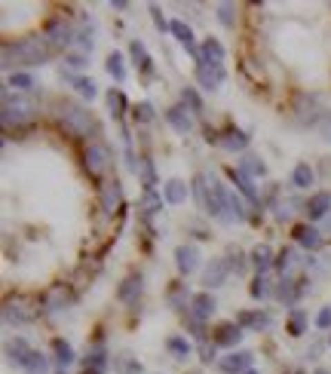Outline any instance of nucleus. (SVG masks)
I'll return each mask as SVG.
<instances>
[{
  "label": "nucleus",
  "instance_id": "1",
  "mask_svg": "<svg viewBox=\"0 0 331 374\" xmlns=\"http://www.w3.org/2000/svg\"><path fill=\"white\" fill-rule=\"evenodd\" d=\"M49 53L53 49H49L44 37H25V40H16V44H3V68L16 74V68L44 65Z\"/></svg>",
  "mask_w": 331,
  "mask_h": 374
},
{
  "label": "nucleus",
  "instance_id": "2",
  "mask_svg": "<svg viewBox=\"0 0 331 374\" xmlns=\"http://www.w3.org/2000/svg\"><path fill=\"white\" fill-rule=\"evenodd\" d=\"M59 123L65 126V132H71L74 138H89V132L95 129L89 111L80 108L77 102H62L59 104Z\"/></svg>",
  "mask_w": 331,
  "mask_h": 374
},
{
  "label": "nucleus",
  "instance_id": "3",
  "mask_svg": "<svg viewBox=\"0 0 331 374\" xmlns=\"http://www.w3.org/2000/svg\"><path fill=\"white\" fill-rule=\"evenodd\" d=\"M37 117V102L31 95H16L3 93V126L12 129V126H25Z\"/></svg>",
  "mask_w": 331,
  "mask_h": 374
},
{
  "label": "nucleus",
  "instance_id": "4",
  "mask_svg": "<svg viewBox=\"0 0 331 374\" xmlns=\"http://www.w3.org/2000/svg\"><path fill=\"white\" fill-rule=\"evenodd\" d=\"M3 319L10 322V326H28V322H34V307H31V301H28L25 294H12V298H6V304H3Z\"/></svg>",
  "mask_w": 331,
  "mask_h": 374
},
{
  "label": "nucleus",
  "instance_id": "5",
  "mask_svg": "<svg viewBox=\"0 0 331 374\" xmlns=\"http://www.w3.org/2000/svg\"><path fill=\"white\" fill-rule=\"evenodd\" d=\"M111 163H114V157H111V151L102 144V141H93V144L86 147V153H83V166H86L89 175H104L111 169Z\"/></svg>",
  "mask_w": 331,
  "mask_h": 374
},
{
  "label": "nucleus",
  "instance_id": "6",
  "mask_svg": "<svg viewBox=\"0 0 331 374\" xmlns=\"http://www.w3.org/2000/svg\"><path fill=\"white\" fill-rule=\"evenodd\" d=\"M294 117H298V123H304V126L322 123V104H319V95L301 93L298 98H294Z\"/></svg>",
  "mask_w": 331,
  "mask_h": 374
},
{
  "label": "nucleus",
  "instance_id": "7",
  "mask_svg": "<svg viewBox=\"0 0 331 374\" xmlns=\"http://www.w3.org/2000/svg\"><path fill=\"white\" fill-rule=\"evenodd\" d=\"M44 40L49 44V49H65V46H71V40H74V25L68 22V19H53V22L46 25Z\"/></svg>",
  "mask_w": 331,
  "mask_h": 374
},
{
  "label": "nucleus",
  "instance_id": "8",
  "mask_svg": "<svg viewBox=\"0 0 331 374\" xmlns=\"http://www.w3.org/2000/svg\"><path fill=\"white\" fill-rule=\"evenodd\" d=\"M68 304H71V288L68 286H49L44 292V298H40L44 313H59V310H65Z\"/></svg>",
  "mask_w": 331,
  "mask_h": 374
},
{
  "label": "nucleus",
  "instance_id": "9",
  "mask_svg": "<svg viewBox=\"0 0 331 374\" xmlns=\"http://www.w3.org/2000/svg\"><path fill=\"white\" fill-rule=\"evenodd\" d=\"M166 120L178 135H190V132H193V111H190L187 104H175V108H169Z\"/></svg>",
  "mask_w": 331,
  "mask_h": 374
},
{
  "label": "nucleus",
  "instance_id": "10",
  "mask_svg": "<svg viewBox=\"0 0 331 374\" xmlns=\"http://www.w3.org/2000/svg\"><path fill=\"white\" fill-rule=\"evenodd\" d=\"M276 267H279V273H283L285 282H294L301 277V270H304V261H301V255L294 249H283L276 258Z\"/></svg>",
  "mask_w": 331,
  "mask_h": 374
},
{
  "label": "nucleus",
  "instance_id": "11",
  "mask_svg": "<svg viewBox=\"0 0 331 374\" xmlns=\"http://www.w3.org/2000/svg\"><path fill=\"white\" fill-rule=\"evenodd\" d=\"M98 200H102V212H104V215H117V212L123 209V187H120V181L104 185L102 194H98Z\"/></svg>",
  "mask_w": 331,
  "mask_h": 374
},
{
  "label": "nucleus",
  "instance_id": "12",
  "mask_svg": "<svg viewBox=\"0 0 331 374\" xmlns=\"http://www.w3.org/2000/svg\"><path fill=\"white\" fill-rule=\"evenodd\" d=\"M304 215L310 218V221H325V218L331 215V194H328V190H322V194H313V196H310Z\"/></svg>",
  "mask_w": 331,
  "mask_h": 374
},
{
  "label": "nucleus",
  "instance_id": "13",
  "mask_svg": "<svg viewBox=\"0 0 331 374\" xmlns=\"http://www.w3.org/2000/svg\"><path fill=\"white\" fill-rule=\"evenodd\" d=\"M175 264H178V270L185 273V277H190V273L200 267V249H196V245H178V249H175Z\"/></svg>",
  "mask_w": 331,
  "mask_h": 374
},
{
  "label": "nucleus",
  "instance_id": "14",
  "mask_svg": "<svg viewBox=\"0 0 331 374\" xmlns=\"http://www.w3.org/2000/svg\"><path fill=\"white\" fill-rule=\"evenodd\" d=\"M218 310V304H215V298H212V292H200V294H193V298H190V316H193V319H209V316H212Z\"/></svg>",
  "mask_w": 331,
  "mask_h": 374
},
{
  "label": "nucleus",
  "instance_id": "15",
  "mask_svg": "<svg viewBox=\"0 0 331 374\" xmlns=\"http://www.w3.org/2000/svg\"><path fill=\"white\" fill-rule=\"evenodd\" d=\"M243 341V326L239 322H224V326H218L215 331V347H236V344Z\"/></svg>",
  "mask_w": 331,
  "mask_h": 374
},
{
  "label": "nucleus",
  "instance_id": "16",
  "mask_svg": "<svg viewBox=\"0 0 331 374\" xmlns=\"http://www.w3.org/2000/svg\"><path fill=\"white\" fill-rule=\"evenodd\" d=\"M196 83H200L202 89H218L224 83V68L218 65H196Z\"/></svg>",
  "mask_w": 331,
  "mask_h": 374
},
{
  "label": "nucleus",
  "instance_id": "17",
  "mask_svg": "<svg viewBox=\"0 0 331 374\" xmlns=\"http://www.w3.org/2000/svg\"><path fill=\"white\" fill-rule=\"evenodd\" d=\"M227 273H230L227 261H212V264L206 267V273H202V286L206 288H221L224 282H227Z\"/></svg>",
  "mask_w": 331,
  "mask_h": 374
},
{
  "label": "nucleus",
  "instance_id": "18",
  "mask_svg": "<svg viewBox=\"0 0 331 374\" xmlns=\"http://www.w3.org/2000/svg\"><path fill=\"white\" fill-rule=\"evenodd\" d=\"M294 239H298V245H304V249L316 252L322 245V230L310 227V224H301V227H294Z\"/></svg>",
  "mask_w": 331,
  "mask_h": 374
},
{
  "label": "nucleus",
  "instance_id": "19",
  "mask_svg": "<svg viewBox=\"0 0 331 374\" xmlns=\"http://www.w3.org/2000/svg\"><path fill=\"white\" fill-rule=\"evenodd\" d=\"M227 175H230V181H234V185L239 187V194H243L245 200H249V203H261V200H258V190H255V185H252V178L243 172V169H230Z\"/></svg>",
  "mask_w": 331,
  "mask_h": 374
},
{
  "label": "nucleus",
  "instance_id": "20",
  "mask_svg": "<svg viewBox=\"0 0 331 374\" xmlns=\"http://www.w3.org/2000/svg\"><path fill=\"white\" fill-rule=\"evenodd\" d=\"M31 353H34V350L28 347L22 337H19V341H10V344H6V359H10L12 365H19V368H25V365H28Z\"/></svg>",
  "mask_w": 331,
  "mask_h": 374
},
{
  "label": "nucleus",
  "instance_id": "21",
  "mask_svg": "<svg viewBox=\"0 0 331 374\" xmlns=\"http://www.w3.org/2000/svg\"><path fill=\"white\" fill-rule=\"evenodd\" d=\"M200 62H202V65H218V68H221L224 65V46L218 44V40L209 37L206 44H202V49H200Z\"/></svg>",
  "mask_w": 331,
  "mask_h": 374
},
{
  "label": "nucleus",
  "instance_id": "22",
  "mask_svg": "<svg viewBox=\"0 0 331 374\" xmlns=\"http://www.w3.org/2000/svg\"><path fill=\"white\" fill-rule=\"evenodd\" d=\"M169 31L175 34V37H178V44L187 49V53H193L196 59H200V49H196V44H193V31H190V25H185L181 22V19H175L172 22V28H169Z\"/></svg>",
  "mask_w": 331,
  "mask_h": 374
},
{
  "label": "nucleus",
  "instance_id": "23",
  "mask_svg": "<svg viewBox=\"0 0 331 374\" xmlns=\"http://www.w3.org/2000/svg\"><path fill=\"white\" fill-rule=\"evenodd\" d=\"M117 294H120V301H126V304H132V301H138V298H142V277H138V273H132V277H126Z\"/></svg>",
  "mask_w": 331,
  "mask_h": 374
},
{
  "label": "nucleus",
  "instance_id": "24",
  "mask_svg": "<svg viewBox=\"0 0 331 374\" xmlns=\"http://www.w3.org/2000/svg\"><path fill=\"white\" fill-rule=\"evenodd\" d=\"M224 206H227V218L230 221H245L249 218V212H245V206H243V200L234 194V190H224Z\"/></svg>",
  "mask_w": 331,
  "mask_h": 374
},
{
  "label": "nucleus",
  "instance_id": "25",
  "mask_svg": "<svg viewBox=\"0 0 331 374\" xmlns=\"http://www.w3.org/2000/svg\"><path fill=\"white\" fill-rule=\"evenodd\" d=\"M129 53H132V62L138 65V71H142V74H151V71H153V62H151V55H147V49H144L142 40H132V44H129Z\"/></svg>",
  "mask_w": 331,
  "mask_h": 374
},
{
  "label": "nucleus",
  "instance_id": "26",
  "mask_svg": "<svg viewBox=\"0 0 331 374\" xmlns=\"http://www.w3.org/2000/svg\"><path fill=\"white\" fill-rule=\"evenodd\" d=\"M252 264H255L258 273H267L276 261H273V249L270 245H255V252H252Z\"/></svg>",
  "mask_w": 331,
  "mask_h": 374
},
{
  "label": "nucleus",
  "instance_id": "27",
  "mask_svg": "<svg viewBox=\"0 0 331 374\" xmlns=\"http://www.w3.org/2000/svg\"><path fill=\"white\" fill-rule=\"evenodd\" d=\"M224 371H249L252 368V353H230L227 359H221Z\"/></svg>",
  "mask_w": 331,
  "mask_h": 374
},
{
  "label": "nucleus",
  "instance_id": "28",
  "mask_svg": "<svg viewBox=\"0 0 331 374\" xmlns=\"http://www.w3.org/2000/svg\"><path fill=\"white\" fill-rule=\"evenodd\" d=\"M135 175L144 181V190H153V185H157V169H153V163L147 157L135 160Z\"/></svg>",
  "mask_w": 331,
  "mask_h": 374
},
{
  "label": "nucleus",
  "instance_id": "29",
  "mask_svg": "<svg viewBox=\"0 0 331 374\" xmlns=\"http://www.w3.org/2000/svg\"><path fill=\"white\" fill-rule=\"evenodd\" d=\"M239 326L243 328H252V331H264V328H270V316L267 313H239Z\"/></svg>",
  "mask_w": 331,
  "mask_h": 374
},
{
  "label": "nucleus",
  "instance_id": "30",
  "mask_svg": "<svg viewBox=\"0 0 331 374\" xmlns=\"http://www.w3.org/2000/svg\"><path fill=\"white\" fill-rule=\"evenodd\" d=\"M53 350H55V365H59V368H68V365L74 362V347H71L68 341L55 337V341H53Z\"/></svg>",
  "mask_w": 331,
  "mask_h": 374
},
{
  "label": "nucleus",
  "instance_id": "31",
  "mask_svg": "<svg viewBox=\"0 0 331 374\" xmlns=\"http://www.w3.org/2000/svg\"><path fill=\"white\" fill-rule=\"evenodd\" d=\"M166 200L172 203V206H181V203L187 200V185L185 181H178V178H172V181H166Z\"/></svg>",
  "mask_w": 331,
  "mask_h": 374
},
{
  "label": "nucleus",
  "instance_id": "32",
  "mask_svg": "<svg viewBox=\"0 0 331 374\" xmlns=\"http://www.w3.org/2000/svg\"><path fill=\"white\" fill-rule=\"evenodd\" d=\"M221 147L224 151H245V147H249V138H245V132H239V129H227L221 138Z\"/></svg>",
  "mask_w": 331,
  "mask_h": 374
},
{
  "label": "nucleus",
  "instance_id": "33",
  "mask_svg": "<svg viewBox=\"0 0 331 374\" xmlns=\"http://www.w3.org/2000/svg\"><path fill=\"white\" fill-rule=\"evenodd\" d=\"M104 347H95V353H89V359H86V365H83V371L86 374H104L108 371V362H104Z\"/></svg>",
  "mask_w": 331,
  "mask_h": 374
},
{
  "label": "nucleus",
  "instance_id": "34",
  "mask_svg": "<svg viewBox=\"0 0 331 374\" xmlns=\"http://www.w3.org/2000/svg\"><path fill=\"white\" fill-rule=\"evenodd\" d=\"M138 209L144 212V215H157L160 209H163V196L157 194V190H144L142 203H138Z\"/></svg>",
  "mask_w": 331,
  "mask_h": 374
},
{
  "label": "nucleus",
  "instance_id": "35",
  "mask_svg": "<svg viewBox=\"0 0 331 374\" xmlns=\"http://www.w3.org/2000/svg\"><path fill=\"white\" fill-rule=\"evenodd\" d=\"M313 169H310L307 163H298L294 166V172H292V181H294V187H313Z\"/></svg>",
  "mask_w": 331,
  "mask_h": 374
},
{
  "label": "nucleus",
  "instance_id": "36",
  "mask_svg": "<svg viewBox=\"0 0 331 374\" xmlns=\"http://www.w3.org/2000/svg\"><path fill=\"white\" fill-rule=\"evenodd\" d=\"M270 294H273V288H270V279H267V273H258L255 282H252V298L267 301Z\"/></svg>",
  "mask_w": 331,
  "mask_h": 374
},
{
  "label": "nucleus",
  "instance_id": "37",
  "mask_svg": "<svg viewBox=\"0 0 331 374\" xmlns=\"http://www.w3.org/2000/svg\"><path fill=\"white\" fill-rule=\"evenodd\" d=\"M307 328V313L304 310H292V316H288V335L292 337H301Z\"/></svg>",
  "mask_w": 331,
  "mask_h": 374
},
{
  "label": "nucleus",
  "instance_id": "38",
  "mask_svg": "<svg viewBox=\"0 0 331 374\" xmlns=\"http://www.w3.org/2000/svg\"><path fill=\"white\" fill-rule=\"evenodd\" d=\"M108 74L114 77L117 83H123L126 80V68H123V55L120 53H111L108 55Z\"/></svg>",
  "mask_w": 331,
  "mask_h": 374
},
{
  "label": "nucleus",
  "instance_id": "39",
  "mask_svg": "<svg viewBox=\"0 0 331 374\" xmlns=\"http://www.w3.org/2000/svg\"><path fill=\"white\" fill-rule=\"evenodd\" d=\"M298 209H307V203H301L298 196H288L285 203H279V218H283V221H288V218L298 215Z\"/></svg>",
  "mask_w": 331,
  "mask_h": 374
},
{
  "label": "nucleus",
  "instance_id": "40",
  "mask_svg": "<svg viewBox=\"0 0 331 374\" xmlns=\"http://www.w3.org/2000/svg\"><path fill=\"white\" fill-rule=\"evenodd\" d=\"M25 371H28V374H46V371H49V362H46L44 353L34 350L31 359H28V365H25Z\"/></svg>",
  "mask_w": 331,
  "mask_h": 374
},
{
  "label": "nucleus",
  "instance_id": "41",
  "mask_svg": "<svg viewBox=\"0 0 331 374\" xmlns=\"http://www.w3.org/2000/svg\"><path fill=\"white\" fill-rule=\"evenodd\" d=\"M239 169H243L245 175H264V172H267V166L261 163V157H255V153H245V157H243V166H239Z\"/></svg>",
  "mask_w": 331,
  "mask_h": 374
},
{
  "label": "nucleus",
  "instance_id": "42",
  "mask_svg": "<svg viewBox=\"0 0 331 374\" xmlns=\"http://www.w3.org/2000/svg\"><path fill=\"white\" fill-rule=\"evenodd\" d=\"M10 86L19 89V93H28V89H34V77L25 74V71H16V74H10Z\"/></svg>",
  "mask_w": 331,
  "mask_h": 374
},
{
  "label": "nucleus",
  "instance_id": "43",
  "mask_svg": "<svg viewBox=\"0 0 331 374\" xmlns=\"http://www.w3.org/2000/svg\"><path fill=\"white\" fill-rule=\"evenodd\" d=\"M298 286V282H279V301H285V304H294V298H298V294H304V288H294Z\"/></svg>",
  "mask_w": 331,
  "mask_h": 374
},
{
  "label": "nucleus",
  "instance_id": "44",
  "mask_svg": "<svg viewBox=\"0 0 331 374\" xmlns=\"http://www.w3.org/2000/svg\"><path fill=\"white\" fill-rule=\"evenodd\" d=\"M166 347H169V353H175L178 359H187L190 356V344L185 341V337H169Z\"/></svg>",
  "mask_w": 331,
  "mask_h": 374
},
{
  "label": "nucleus",
  "instance_id": "45",
  "mask_svg": "<svg viewBox=\"0 0 331 374\" xmlns=\"http://www.w3.org/2000/svg\"><path fill=\"white\" fill-rule=\"evenodd\" d=\"M181 104H187L193 114H200V111H202V98H200L196 89H185V93H181Z\"/></svg>",
  "mask_w": 331,
  "mask_h": 374
},
{
  "label": "nucleus",
  "instance_id": "46",
  "mask_svg": "<svg viewBox=\"0 0 331 374\" xmlns=\"http://www.w3.org/2000/svg\"><path fill=\"white\" fill-rule=\"evenodd\" d=\"M108 104H111V111H114L117 117H123V111H126V95L120 93V89H111V93H108Z\"/></svg>",
  "mask_w": 331,
  "mask_h": 374
},
{
  "label": "nucleus",
  "instance_id": "47",
  "mask_svg": "<svg viewBox=\"0 0 331 374\" xmlns=\"http://www.w3.org/2000/svg\"><path fill=\"white\" fill-rule=\"evenodd\" d=\"M74 86H77V93H80L83 98H89V102H93V98L98 95V86L93 80H86V77H80V80H74Z\"/></svg>",
  "mask_w": 331,
  "mask_h": 374
},
{
  "label": "nucleus",
  "instance_id": "48",
  "mask_svg": "<svg viewBox=\"0 0 331 374\" xmlns=\"http://www.w3.org/2000/svg\"><path fill=\"white\" fill-rule=\"evenodd\" d=\"M234 12H236V6H230V3L218 6V19H221L224 28H234Z\"/></svg>",
  "mask_w": 331,
  "mask_h": 374
},
{
  "label": "nucleus",
  "instance_id": "49",
  "mask_svg": "<svg viewBox=\"0 0 331 374\" xmlns=\"http://www.w3.org/2000/svg\"><path fill=\"white\" fill-rule=\"evenodd\" d=\"M135 120H138V123H151V120H153V104L151 102L138 104V108H135Z\"/></svg>",
  "mask_w": 331,
  "mask_h": 374
},
{
  "label": "nucleus",
  "instance_id": "50",
  "mask_svg": "<svg viewBox=\"0 0 331 374\" xmlns=\"http://www.w3.org/2000/svg\"><path fill=\"white\" fill-rule=\"evenodd\" d=\"M227 267H230V270H234L236 277H239V273H245V258L239 255V252H236V255H234V252H230V258H227Z\"/></svg>",
  "mask_w": 331,
  "mask_h": 374
},
{
  "label": "nucleus",
  "instance_id": "51",
  "mask_svg": "<svg viewBox=\"0 0 331 374\" xmlns=\"http://www.w3.org/2000/svg\"><path fill=\"white\" fill-rule=\"evenodd\" d=\"M316 328H322V331L331 328V304L319 310V316H316Z\"/></svg>",
  "mask_w": 331,
  "mask_h": 374
},
{
  "label": "nucleus",
  "instance_id": "52",
  "mask_svg": "<svg viewBox=\"0 0 331 374\" xmlns=\"http://www.w3.org/2000/svg\"><path fill=\"white\" fill-rule=\"evenodd\" d=\"M65 62H68V68H74V71H83L86 68V55H65Z\"/></svg>",
  "mask_w": 331,
  "mask_h": 374
},
{
  "label": "nucleus",
  "instance_id": "53",
  "mask_svg": "<svg viewBox=\"0 0 331 374\" xmlns=\"http://www.w3.org/2000/svg\"><path fill=\"white\" fill-rule=\"evenodd\" d=\"M200 356H202V362H212V359H215V344L200 341Z\"/></svg>",
  "mask_w": 331,
  "mask_h": 374
},
{
  "label": "nucleus",
  "instance_id": "54",
  "mask_svg": "<svg viewBox=\"0 0 331 374\" xmlns=\"http://www.w3.org/2000/svg\"><path fill=\"white\" fill-rule=\"evenodd\" d=\"M319 132H322V138L331 141V114L322 117V123H319Z\"/></svg>",
  "mask_w": 331,
  "mask_h": 374
},
{
  "label": "nucleus",
  "instance_id": "55",
  "mask_svg": "<svg viewBox=\"0 0 331 374\" xmlns=\"http://www.w3.org/2000/svg\"><path fill=\"white\" fill-rule=\"evenodd\" d=\"M151 12H153V22H157L160 31H166V28H172V25H166V19L160 16V10H157V6H151Z\"/></svg>",
  "mask_w": 331,
  "mask_h": 374
},
{
  "label": "nucleus",
  "instance_id": "56",
  "mask_svg": "<svg viewBox=\"0 0 331 374\" xmlns=\"http://www.w3.org/2000/svg\"><path fill=\"white\" fill-rule=\"evenodd\" d=\"M319 230H322V236H331V215L325 218V221H322V227H319Z\"/></svg>",
  "mask_w": 331,
  "mask_h": 374
},
{
  "label": "nucleus",
  "instance_id": "57",
  "mask_svg": "<svg viewBox=\"0 0 331 374\" xmlns=\"http://www.w3.org/2000/svg\"><path fill=\"white\" fill-rule=\"evenodd\" d=\"M313 374H328V371H325V368H319V371H313Z\"/></svg>",
  "mask_w": 331,
  "mask_h": 374
},
{
  "label": "nucleus",
  "instance_id": "58",
  "mask_svg": "<svg viewBox=\"0 0 331 374\" xmlns=\"http://www.w3.org/2000/svg\"><path fill=\"white\" fill-rule=\"evenodd\" d=\"M245 374H258V371H252V368H249V371H245Z\"/></svg>",
  "mask_w": 331,
  "mask_h": 374
},
{
  "label": "nucleus",
  "instance_id": "59",
  "mask_svg": "<svg viewBox=\"0 0 331 374\" xmlns=\"http://www.w3.org/2000/svg\"><path fill=\"white\" fill-rule=\"evenodd\" d=\"M288 374H301V371H288Z\"/></svg>",
  "mask_w": 331,
  "mask_h": 374
},
{
  "label": "nucleus",
  "instance_id": "60",
  "mask_svg": "<svg viewBox=\"0 0 331 374\" xmlns=\"http://www.w3.org/2000/svg\"><path fill=\"white\" fill-rule=\"evenodd\" d=\"M328 344H331V337H328Z\"/></svg>",
  "mask_w": 331,
  "mask_h": 374
}]
</instances>
